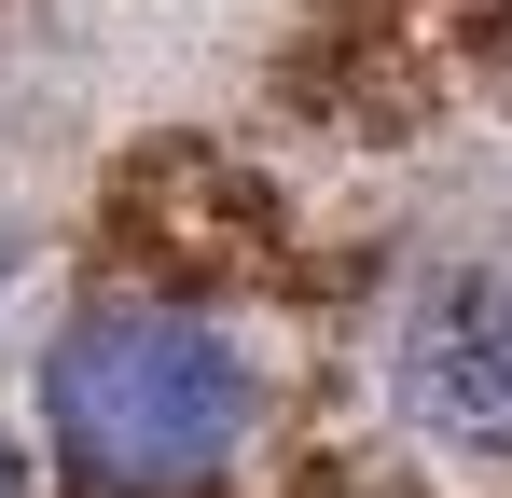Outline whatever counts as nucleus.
<instances>
[{
	"label": "nucleus",
	"instance_id": "1",
	"mask_svg": "<svg viewBox=\"0 0 512 498\" xmlns=\"http://www.w3.org/2000/svg\"><path fill=\"white\" fill-rule=\"evenodd\" d=\"M42 457L84 498H222L263 457V346L208 291H97L42 346Z\"/></svg>",
	"mask_w": 512,
	"mask_h": 498
},
{
	"label": "nucleus",
	"instance_id": "2",
	"mask_svg": "<svg viewBox=\"0 0 512 498\" xmlns=\"http://www.w3.org/2000/svg\"><path fill=\"white\" fill-rule=\"evenodd\" d=\"M388 415L443 471L512 485V249H457L388 305Z\"/></svg>",
	"mask_w": 512,
	"mask_h": 498
},
{
	"label": "nucleus",
	"instance_id": "3",
	"mask_svg": "<svg viewBox=\"0 0 512 498\" xmlns=\"http://www.w3.org/2000/svg\"><path fill=\"white\" fill-rule=\"evenodd\" d=\"M0 498H28V457H14V443H0Z\"/></svg>",
	"mask_w": 512,
	"mask_h": 498
}]
</instances>
